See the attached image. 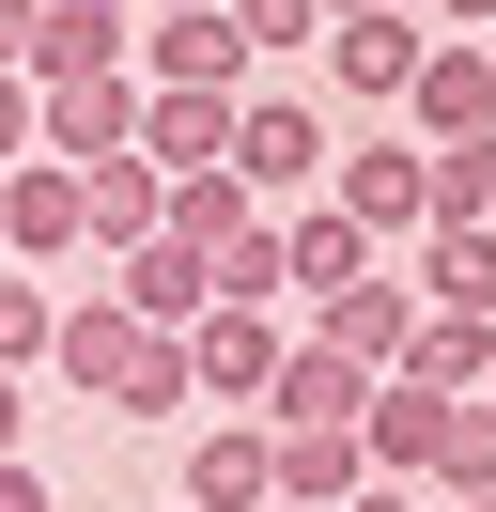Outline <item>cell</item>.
<instances>
[{
    "mask_svg": "<svg viewBox=\"0 0 496 512\" xmlns=\"http://www.w3.org/2000/svg\"><path fill=\"white\" fill-rule=\"evenodd\" d=\"M47 373L78 388V404H109V419H171V404H202V388H186V342H171V326H140L109 280H93V295H62Z\"/></svg>",
    "mask_w": 496,
    "mask_h": 512,
    "instance_id": "cell-1",
    "label": "cell"
},
{
    "mask_svg": "<svg viewBox=\"0 0 496 512\" xmlns=\"http://www.w3.org/2000/svg\"><path fill=\"white\" fill-rule=\"evenodd\" d=\"M279 357H295V326H279V311H248V295H217V311L186 326V388H202V404H233V419H264Z\"/></svg>",
    "mask_w": 496,
    "mask_h": 512,
    "instance_id": "cell-2",
    "label": "cell"
},
{
    "mask_svg": "<svg viewBox=\"0 0 496 512\" xmlns=\"http://www.w3.org/2000/svg\"><path fill=\"white\" fill-rule=\"evenodd\" d=\"M31 94H62V78H140V0H31Z\"/></svg>",
    "mask_w": 496,
    "mask_h": 512,
    "instance_id": "cell-3",
    "label": "cell"
},
{
    "mask_svg": "<svg viewBox=\"0 0 496 512\" xmlns=\"http://www.w3.org/2000/svg\"><path fill=\"white\" fill-rule=\"evenodd\" d=\"M326 202L372 233V249H419L434 233V156L419 140H372V156H326Z\"/></svg>",
    "mask_w": 496,
    "mask_h": 512,
    "instance_id": "cell-4",
    "label": "cell"
},
{
    "mask_svg": "<svg viewBox=\"0 0 496 512\" xmlns=\"http://www.w3.org/2000/svg\"><path fill=\"white\" fill-rule=\"evenodd\" d=\"M233 171H248V202H279V187H326V109H310V94H264V78H248V94H233Z\"/></svg>",
    "mask_w": 496,
    "mask_h": 512,
    "instance_id": "cell-5",
    "label": "cell"
},
{
    "mask_svg": "<svg viewBox=\"0 0 496 512\" xmlns=\"http://www.w3.org/2000/svg\"><path fill=\"white\" fill-rule=\"evenodd\" d=\"M419 63H434V16H419V0L341 16V32H326V78H341L357 109H403V94H419Z\"/></svg>",
    "mask_w": 496,
    "mask_h": 512,
    "instance_id": "cell-6",
    "label": "cell"
},
{
    "mask_svg": "<svg viewBox=\"0 0 496 512\" xmlns=\"http://www.w3.org/2000/svg\"><path fill=\"white\" fill-rule=\"evenodd\" d=\"M310 342H326V357H357V373L388 388V373H403V342H419V280H388V264H372V280H341L326 311H310Z\"/></svg>",
    "mask_w": 496,
    "mask_h": 512,
    "instance_id": "cell-7",
    "label": "cell"
},
{
    "mask_svg": "<svg viewBox=\"0 0 496 512\" xmlns=\"http://www.w3.org/2000/svg\"><path fill=\"white\" fill-rule=\"evenodd\" d=\"M140 78H155V94H248V32H233V0L155 16V32H140Z\"/></svg>",
    "mask_w": 496,
    "mask_h": 512,
    "instance_id": "cell-8",
    "label": "cell"
},
{
    "mask_svg": "<svg viewBox=\"0 0 496 512\" xmlns=\"http://www.w3.org/2000/svg\"><path fill=\"white\" fill-rule=\"evenodd\" d=\"M0 249H16V264H78V249H93L78 171H62V156H16V171H0Z\"/></svg>",
    "mask_w": 496,
    "mask_h": 512,
    "instance_id": "cell-9",
    "label": "cell"
},
{
    "mask_svg": "<svg viewBox=\"0 0 496 512\" xmlns=\"http://www.w3.org/2000/svg\"><path fill=\"white\" fill-rule=\"evenodd\" d=\"M357 450H372V481H419V497H434V450H450V388L388 373V388L357 404Z\"/></svg>",
    "mask_w": 496,
    "mask_h": 512,
    "instance_id": "cell-10",
    "label": "cell"
},
{
    "mask_svg": "<svg viewBox=\"0 0 496 512\" xmlns=\"http://www.w3.org/2000/svg\"><path fill=\"white\" fill-rule=\"evenodd\" d=\"M403 125L450 156V140H496V63H481V32H434V63H419V94H403Z\"/></svg>",
    "mask_w": 496,
    "mask_h": 512,
    "instance_id": "cell-11",
    "label": "cell"
},
{
    "mask_svg": "<svg viewBox=\"0 0 496 512\" xmlns=\"http://www.w3.org/2000/svg\"><path fill=\"white\" fill-rule=\"evenodd\" d=\"M31 156H62V171H109V156H140V78H62L47 94V140Z\"/></svg>",
    "mask_w": 496,
    "mask_h": 512,
    "instance_id": "cell-12",
    "label": "cell"
},
{
    "mask_svg": "<svg viewBox=\"0 0 496 512\" xmlns=\"http://www.w3.org/2000/svg\"><path fill=\"white\" fill-rule=\"evenodd\" d=\"M279 497V435L264 419H202L186 435V512H264Z\"/></svg>",
    "mask_w": 496,
    "mask_h": 512,
    "instance_id": "cell-13",
    "label": "cell"
},
{
    "mask_svg": "<svg viewBox=\"0 0 496 512\" xmlns=\"http://www.w3.org/2000/svg\"><path fill=\"white\" fill-rule=\"evenodd\" d=\"M78 218H93V249H155V233H171V171L155 156H109V171H78Z\"/></svg>",
    "mask_w": 496,
    "mask_h": 512,
    "instance_id": "cell-14",
    "label": "cell"
},
{
    "mask_svg": "<svg viewBox=\"0 0 496 512\" xmlns=\"http://www.w3.org/2000/svg\"><path fill=\"white\" fill-rule=\"evenodd\" d=\"M109 295H124L140 326H171V342H186V326L217 311V264L186 249V233H155V249H124V280H109Z\"/></svg>",
    "mask_w": 496,
    "mask_h": 512,
    "instance_id": "cell-15",
    "label": "cell"
},
{
    "mask_svg": "<svg viewBox=\"0 0 496 512\" xmlns=\"http://www.w3.org/2000/svg\"><path fill=\"white\" fill-rule=\"evenodd\" d=\"M264 435H279V419H264ZM357 481H372L357 419H295V435H279V497H295V512H341Z\"/></svg>",
    "mask_w": 496,
    "mask_h": 512,
    "instance_id": "cell-16",
    "label": "cell"
},
{
    "mask_svg": "<svg viewBox=\"0 0 496 512\" xmlns=\"http://www.w3.org/2000/svg\"><path fill=\"white\" fill-rule=\"evenodd\" d=\"M140 156L155 171H233V94H155L140 78Z\"/></svg>",
    "mask_w": 496,
    "mask_h": 512,
    "instance_id": "cell-17",
    "label": "cell"
},
{
    "mask_svg": "<svg viewBox=\"0 0 496 512\" xmlns=\"http://www.w3.org/2000/svg\"><path fill=\"white\" fill-rule=\"evenodd\" d=\"M419 311H465V326H496V218H450V233H419Z\"/></svg>",
    "mask_w": 496,
    "mask_h": 512,
    "instance_id": "cell-18",
    "label": "cell"
},
{
    "mask_svg": "<svg viewBox=\"0 0 496 512\" xmlns=\"http://www.w3.org/2000/svg\"><path fill=\"white\" fill-rule=\"evenodd\" d=\"M279 264H295V295H310V311H326L341 280H372V233L341 218V202H295V218H279Z\"/></svg>",
    "mask_w": 496,
    "mask_h": 512,
    "instance_id": "cell-19",
    "label": "cell"
},
{
    "mask_svg": "<svg viewBox=\"0 0 496 512\" xmlns=\"http://www.w3.org/2000/svg\"><path fill=\"white\" fill-rule=\"evenodd\" d=\"M357 404H372V373H357V357H326V342H295V357H279V388H264L279 435H295V419H357Z\"/></svg>",
    "mask_w": 496,
    "mask_h": 512,
    "instance_id": "cell-20",
    "label": "cell"
},
{
    "mask_svg": "<svg viewBox=\"0 0 496 512\" xmlns=\"http://www.w3.org/2000/svg\"><path fill=\"white\" fill-rule=\"evenodd\" d=\"M171 233H186V249H233V233H264V202H248V171H171Z\"/></svg>",
    "mask_w": 496,
    "mask_h": 512,
    "instance_id": "cell-21",
    "label": "cell"
},
{
    "mask_svg": "<svg viewBox=\"0 0 496 512\" xmlns=\"http://www.w3.org/2000/svg\"><path fill=\"white\" fill-rule=\"evenodd\" d=\"M403 373H419V388H450V404H465V388L496 373V326H465V311H419V342H403Z\"/></svg>",
    "mask_w": 496,
    "mask_h": 512,
    "instance_id": "cell-22",
    "label": "cell"
},
{
    "mask_svg": "<svg viewBox=\"0 0 496 512\" xmlns=\"http://www.w3.org/2000/svg\"><path fill=\"white\" fill-rule=\"evenodd\" d=\"M47 342H62V295L31 264H0V373H47Z\"/></svg>",
    "mask_w": 496,
    "mask_h": 512,
    "instance_id": "cell-23",
    "label": "cell"
},
{
    "mask_svg": "<svg viewBox=\"0 0 496 512\" xmlns=\"http://www.w3.org/2000/svg\"><path fill=\"white\" fill-rule=\"evenodd\" d=\"M434 156V140H419ZM450 218H496V140H450V156H434V233Z\"/></svg>",
    "mask_w": 496,
    "mask_h": 512,
    "instance_id": "cell-24",
    "label": "cell"
},
{
    "mask_svg": "<svg viewBox=\"0 0 496 512\" xmlns=\"http://www.w3.org/2000/svg\"><path fill=\"white\" fill-rule=\"evenodd\" d=\"M434 497H496V404H450V450H434Z\"/></svg>",
    "mask_w": 496,
    "mask_h": 512,
    "instance_id": "cell-25",
    "label": "cell"
},
{
    "mask_svg": "<svg viewBox=\"0 0 496 512\" xmlns=\"http://www.w3.org/2000/svg\"><path fill=\"white\" fill-rule=\"evenodd\" d=\"M233 32H248V63L264 47H326V0H233Z\"/></svg>",
    "mask_w": 496,
    "mask_h": 512,
    "instance_id": "cell-26",
    "label": "cell"
},
{
    "mask_svg": "<svg viewBox=\"0 0 496 512\" xmlns=\"http://www.w3.org/2000/svg\"><path fill=\"white\" fill-rule=\"evenodd\" d=\"M31 140H47V94H31V63H0V171H16Z\"/></svg>",
    "mask_w": 496,
    "mask_h": 512,
    "instance_id": "cell-27",
    "label": "cell"
},
{
    "mask_svg": "<svg viewBox=\"0 0 496 512\" xmlns=\"http://www.w3.org/2000/svg\"><path fill=\"white\" fill-rule=\"evenodd\" d=\"M0 512H62V497H47V466H31V450H16V466H0Z\"/></svg>",
    "mask_w": 496,
    "mask_h": 512,
    "instance_id": "cell-28",
    "label": "cell"
},
{
    "mask_svg": "<svg viewBox=\"0 0 496 512\" xmlns=\"http://www.w3.org/2000/svg\"><path fill=\"white\" fill-rule=\"evenodd\" d=\"M341 512H434V497H419V481H357Z\"/></svg>",
    "mask_w": 496,
    "mask_h": 512,
    "instance_id": "cell-29",
    "label": "cell"
},
{
    "mask_svg": "<svg viewBox=\"0 0 496 512\" xmlns=\"http://www.w3.org/2000/svg\"><path fill=\"white\" fill-rule=\"evenodd\" d=\"M419 16H434V32H496V0H419Z\"/></svg>",
    "mask_w": 496,
    "mask_h": 512,
    "instance_id": "cell-30",
    "label": "cell"
},
{
    "mask_svg": "<svg viewBox=\"0 0 496 512\" xmlns=\"http://www.w3.org/2000/svg\"><path fill=\"white\" fill-rule=\"evenodd\" d=\"M16 450H31V404H16V373H0V466H16Z\"/></svg>",
    "mask_w": 496,
    "mask_h": 512,
    "instance_id": "cell-31",
    "label": "cell"
},
{
    "mask_svg": "<svg viewBox=\"0 0 496 512\" xmlns=\"http://www.w3.org/2000/svg\"><path fill=\"white\" fill-rule=\"evenodd\" d=\"M341 16H388V0H326V32H341Z\"/></svg>",
    "mask_w": 496,
    "mask_h": 512,
    "instance_id": "cell-32",
    "label": "cell"
},
{
    "mask_svg": "<svg viewBox=\"0 0 496 512\" xmlns=\"http://www.w3.org/2000/svg\"><path fill=\"white\" fill-rule=\"evenodd\" d=\"M140 16H202V0H140Z\"/></svg>",
    "mask_w": 496,
    "mask_h": 512,
    "instance_id": "cell-33",
    "label": "cell"
},
{
    "mask_svg": "<svg viewBox=\"0 0 496 512\" xmlns=\"http://www.w3.org/2000/svg\"><path fill=\"white\" fill-rule=\"evenodd\" d=\"M434 512H496V497H434Z\"/></svg>",
    "mask_w": 496,
    "mask_h": 512,
    "instance_id": "cell-34",
    "label": "cell"
},
{
    "mask_svg": "<svg viewBox=\"0 0 496 512\" xmlns=\"http://www.w3.org/2000/svg\"><path fill=\"white\" fill-rule=\"evenodd\" d=\"M465 404H496V373H481V388H465Z\"/></svg>",
    "mask_w": 496,
    "mask_h": 512,
    "instance_id": "cell-35",
    "label": "cell"
},
{
    "mask_svg": "<svg viewBox=\"0 0 496 512\" xmlns=\"http://www.w3.org/2000/svg\"><path fill=\"white\" fill-rule=\"evenodd\" d=\"M481 63H496V32H481Z\"/></svg>",
    "mask_w": 496,
    "mask_h": 512,
    "instance_id": "cell-36",
    "label": "cell"
},
{
    "mask_svg": "<svg viewBox=\"0 0 496 512\" xmlns=\"http://www.w3.org/2000/svg\"><path fill=\"white\" fill-rule=\"evenodd\" d=\"M264 512H295V497H264Z\"/></svg>",
    "mask_w": 496,
    "mask_h": 512,
    "instance_id": "cell-37",
    "label": "cell"
},
{
    "mask_svg": "<svg viewBox=\"0 0 496 512\" xmlns=\"http://www.w3.org/2000/svg\"><path fill=\"white\" fill-rule=\"evenodd\" d=\"M0 264H16V249H0Z\"/></svg>",
    "mask_w": 496,
    "mask_h": 512,
    "instance_id": "cell-38",
    "label": "cell"
},
{
    "mask_svg": "<svg viewBox=\"0 0 496 512\" xmlns=\"http://www.w3.org/2000/svg\"><path fill=\"white\" fill-rule=\"evenodd\" d=\"M171 512H186V497H171Z\"/></svg>",
    "mask_w": 496,
    "mask_h": 512,
    "instance_id": "cell-39",
    "label": "cell"
}]
</instances>
